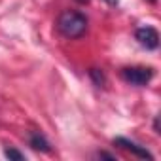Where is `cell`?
Segmentation results:
<instances>
[{
	"instance_id": "7",
	"label": "cell",
	"mask_w": 161,
	"mask_h": 161,
	"mask_svg": "<svg viewBox=\"0 0 161 161\" xmlns=\"http://www.w3.org/2000/svg\"><path fill=\"white\" fill-rule=\"evenodd\" d=\"M80 2H87V0H80Z\"/></svg>"
},
{
	"instance_id": "5",
	"label": "cell",
	"mask_w": 161,
	"mask_h": 161,
	"mask_svg": "<svg viewBox=\"0 0 161 161\" xmlns=\"http://www.w3.org/2000/svg\"><path fill=\"white\" fill-rule=\"evenodd\" d=\"M31 146H32L34 150H42V152H47V150H49L47 140H46L40 133H34V135L31 136Z\"/></svg>"
},
{
	"instance_id": "4",
	"label": "cell",
	"mask_w": 161,
	"mask_h": 161,
	"mask_svg": "<svg viewBox=\"0 0 161 161\" xmlns=\"http://www.w3.org/2000/svg\"><path fill=\"white\" fill-rule=\"evenodd\" d=\"M114 144H118L119 148H123V150H127V152H131V153H135V155H138V157H146V159H152L153 155L146 150V148H140L138 144H135V142H131V140H127V138H116L114 140Z\"/></svg>"
},
{
	"instance_id": "3",
	"label": "cell",
	"mask_w": 161,
	"mask_h": 161,
	"mask_svg": "<svg viewBox=\"0 0 161 161\" xmlns=\"http://www.w3.org/2000/svg\"><path fill=\"white\" fill-rule=\"evenodd\" d=\"M136 40L146 49H155L159 46V34L153 27H142L136 31Z\"/></svg>"
},
{
	"instance_id": "6",
	"label": "cell",
	"mask_w": 161,
	"mask_h": 161,
	"mask_svg": "<svg viewBox=\"0 0 161 161\" xmlns=\"http://www.w3.org/2000/svg\"><path fill=\"white\" fill-rule=\"evenodd\" d=\"M6 155L10 157V159H17V161H21L23 159V153H19L17 150H14V148H8L6 150Z\"/></svg>"
},
{
	"instance_id": "2",
	"label": "cell",
	"mask_w": 161,
	"mask_h": 161,
	"mask_svg": "<svg viewBox=\"0 0 161 161\" xmlns=\"http://www.w3.org/2000/svg\"><path fill=\"white\" fill-rule=\"evenodd\" d=\"M121 78L131 86H146L152 82L153 70L150 66H127L121 70Z\"/></svg>"
},
{
	"instance_id": "8",
	"label": "cell",
	"mask_w": 161,
	"mask_h": 161,
	"mask_svg": "<svg viewBox=\"0 0 161 161\" xmlns=\"http://www.w3.org/2000/svg\"><path fill=\"white\" fill-rule=\"evenodd\" d=\"M152 2H155V0H152Z\"/></svg>"
},
{
	"instance_id": "1",
	"label": "cell",
	"mask_w": 161,
	"mask_h": 161,
	"mask_svg": "<svg viewBox=\"0 0 161 161\" xmlns=\"http://www.w3.org/2000/svg\"><path fill=\"white\" fill-rule=\"evenodd\" d=\"M57 31L64 38H80L87 31V17L80 12L66 10L57 19Z\"/></svg>"
}]
</instances>
